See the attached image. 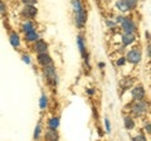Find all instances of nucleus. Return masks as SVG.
<instances>
[{
    "instance_id": "20e7f679",
    "label": "nucleus",
    "mask_w": 151,
    "mask_h": 141,
    "mask_svg": "<svg viewBox=\"0 0 151 141\" xmlns=\"http://www.w3.org/2000/svg\"><path fill=\"white\" fill-rule=\"evenodd\" d=\"M120 24H121L122 30L125 33H135L136 32V24L131 18H124Z\"/></svg>"
},
{
    "instance_id": "473e14b6",
    "label": "nucleus",
    "mask_w": 151,
    "mask_h": 141,
    "mask_svg": "<svg viewBox=\"0 0 151 141\" xmlns=\"http://www.w3.org/2000/svg\"><path fill=\"white\" fill-rule=\"evenodd\" d=\"M145 37H146V39H150V33H149V30L145 32Z\"/></svg>"
},
{
    "instance_id": "c756f323",
    "label": "nucleus",
    "mask_w": 151,
    "mask_h": 141,
    "mask_svg": "<svg viewBox=\"0 0 151 141\" xmlns=\"http://www.w3.org/2000/svg\"><path fill=\"white\" fill-rule=\"evenodd\" d=\"M106 24H107V27H110V28H115V27H116V22L106 20Z\"/></svg>"
},
{
    "instance_id": "5701e85b",
    "label": "nucleus",
    "mask_w": 151,
    "mask_h": 141,
    "mask_svg": "<svg viewBox=\"0 0 151 141\" xmlns=\"http://www.w3.org/2000/svg\"><path fill=\"white\" fill-rule=\"evenodd\" d=\"M105 129H106V132L107 134H110L111 132V122H110V120L107 119H105Z\"/></svg>"
},
{
    "instance_id": "f03ea898",
    "label": "nucleus",
    "mask_w": 151,
    "mask_h": 141,
    "mask_svg": "<svg viewBox=\"0 0 151 141\" xmlns=\"http://www.w3.org/2000/svg\"><path fill=\"white\" fill-rule=\"evenodd\" d=\"M44 76L47 78V82L52 86H57L58 83V77H57V70L53 64H48V65H44Z\"/></svg>"
},
{
    "instance_id": "39448f33",
    "label": "nucleus",
    "mask_w": 151,
    "mask_h": 141,
    "mask_svg": "<svg viewBox=\"0 0 151 141\" xmlns=\"http://www.w3.org/2000/svg\"><path fill=\"white\" fill-rule=\"evenodd\" d=\"M86 22H87V13L86 10H81L78 13H76V18H74V23H76V27L78 29H83L84 25H86Z\"/></svg>"
},
{
    "instance_id": "9d476101",
    "label": "nucleus",
    "mask_w": 151,
    "mask_h": 141,
    "mask_svg": "<svg viewBox=\"0 0 151 141\" xmlns=\"http://www.w3.org/2000/svg\"><path fill=\"white\" fill-rule=\"evenodd\" d=\"M135 39H136V37L134 33H124V35H122V44L127 47V45L134 43Z\"/></svg>"
},
{
    "instance_id": "c85d7f7f",
    "label": "nucleus",
    "mask_w": 151,
    "mask_h": 141,
    "mask_svg": "<svg viewBox=\"0 0 151 141\" xmlns=\"http://www.w3.org/2000/svg\"><path fill=\"white\" fill-rule=\"evenodd\" d=\"M23 60H24V63H27V64H30L32 63L29 55H23Z\"/></svg>"
},
{
    "instance_id": "ddd939ff",
    "label": "nucleus",
    "mask_w": 151,
    "mask_h": 141,
    "mask_svg": "<svg viewBox=\"0 0 151 141\" xmlns=\"http://www.w3.org/2000/svg\"><path fill=\"white\" fill-rule=\"evenodd\" d=\"M77 44H78V48H79V52H81L82 57H84V55L87 54V52H86V45H84V39H83L82 35L77 37Z\"/></svg>"
},
{
    "instance_id": "cd10ccee",
    "label": "nucleus",
    "mask_w": 151,
    "mask_h": 141,
    "mask_svg": "<svg viewBox=\"0 0 151 141\" xmlns=\"http://www.w3.org/2000/svg\"><path fill=\"white\" fill-rule=\"evenodd\" d=\"M126 63V58H124V57H121V58H119V60H117V65H124Z\"/></svg>"
},
{
    "instance_id": "bb28decb",
    "label": "nucleus",
    "mask_w": 151,
    "mask_h": 141,
    "mask_svg": "<svg viewBox=\"0 0 151 141\" xmlns=\"http://www.w3.org/2000/svg\"><path fill=\"white\" fill-rule=\"evenodd\" d=\"M134 140L136 141V140H139V141H145L146 140V136H144V135H136L135 137H134Z\"/></svg>"
},
{
    "instance_id": "6e6552de",
    "label": "nucleus",
    "mask_w": 151,
    "mask_h": 141,
    "mask_svg": "<svg viewBox=\"0 0 151 141\" xmlns=\"http://www.w3.org/2000/svg\"><path fill=\"white\" fill-rule=\"evenodd\" d=\"M22 14L25 18H29V19H32V18H34L37 14H38V9L34 5H25L24 9H23Z\"/></svg>"
},
{
    "instance_id": "412c9836",
    "label": "nucleus",
    "mask_w": 151,
    "mask_h": 141,
    "mask_svg": "<svg viewBox=\"0 0 151 141\" xmlns=\"http://www.w3.org/2000/svg\"><path fill=\"white\" fill-rule=\"evenodd\" d=\"M127 6H129L130 10H134V9H136V6H137V3L139 0H125Z\"/></svg>"
},
{
    "instance_id": "2f4dec72",
    "label": "nucleus",
    "mask_w": 151,
    "mask_h": 141,
    "mask_svg": "<svg viewBox=\"0 0 151 141\" xmlns=\"http://www.w3.org/2000/svg\"><path fill=\"white\" fill-rule=\"evenodd\" d=\"M122 19H124V17H117V18H116V23H121Z\"/></svg>"
},
{
    "instance_id": "9b49d317",
    "label": "nucleus",
    "mask_w": 151,
    "mask_h": 141,
    "mask_svg": "<svg viewBox=\"0 0 151 141\" xmlns=\"http://www.w3.org/2000/svg\"><path fill=\"white\" fill-rule=\"evenodd\" d=\"M45 139L47 140H58L59 135H58V132H57V129L48 127V130L45 131Z\"/></svg>"
},
{
    "instance_id": "a878e982",
    "label": "nucleus",
    "mask_w": 151,
    "mask_h": 141,
    "mask_svg": "<svg viewBox=\"0 0 151 141\" xmlns=\"http://www.w3.org/2000/svg\"><path fill=\"white\" fill-rule=\"evenodd\" d=\"M4 13H6V6L4 3L0 1V14H4Z\"/></svg>"
},
{
    "instance_id": "7c9ffc66",
    "label": "nucleus",
    "mask_w": 151,
    "mask_h": 141,
    "mask_svg": "<svg viewBox=\"0 0 151 141\" xmlns=\"http://www.w3.org/2000/svg\"><path fill=\"white\" fill-rule=\"evenodd\" d=\"M94 92H96V91H94V88H88V90H87V93H88L89 96L94 95Z\"/></svg>"
},
{
    "instance_id": "f3484780",
    "label": "nucleus",
    "mask_w": 151,
    "mask_h": 141,
    "mask_svg": "<svg viewBox=\"0 0 151 141\" xmlns=\"http://www.w3.org/2000/svg\"><path fill=\"white\" fill-rule=\"evenodd\" d=\"M72 6H73L74 13H78V12L83 10V5H82L81 0H72Z\"/></svg>"
},
{
    "instance_id": "1a4fd4ad",
    "label": "nucleus",
    "mask_w": 151,
    "mask_h": 141,
    "mask_svg": "<svg viewBox=\"0 0 151 141\" xmlns=\"http://www.w3.org/2000/svg\"><path fill=\"white\" fill-rule=\"evenodd\" d=\"M52 62H53V60H52V57L50 55L47 53H39L38 54V63L39 64H42L44 67V65H48V64H52Z\"/></svg>"
},
{
    "instance_id": "0eeeda50",
    "label": "nucleus",
    "mask_w": 151,
    "mask_h": 141,
    "mask_svg": "<svg viewBox=\"0 0 151 141\" xmlns=\"http://www.w3.org/2000/svg\"><path fill=\"white\" fill-rule=\"evenodd\" d=\"M34 50L37 52L38 54L39 53H45V52H48V44H47V42L43 40V39H38L34 42Z\"/></svg>"
},
{
    "instance_id": "2eb2a0df",
    "label": "nucleus",
    "mask_w": 151,
    "mask_h": 141,
    "mask_svg": "<svg viewBox=\"0 0 151 141\" xmlns=\"http://www.w3.org/2000/svg\"><path fill=\"white\" fill-rule=\"evenodd\" d=\"M124 124H125V127L126 130H134L135 129V120L130 116H126L124 119Z\"/></svg>"
},
{
    "instance_id": "dca6fc26",
    "label": "nucleus",
    "mask_w": 151,
    "mask_h": 141,
    "mask_svg": "<svg viewBox=\"0 0 151 141\" xmlns=\"http://www.w3.org/2000/svg\"><path fill=\"white\" fill-rule=\"evenodd\" d=\"M116 6H117V9H119L120 12H122V13H126V12L130 10L125 0H119V1L116 3Z\"/></svg>"
},
{
    "instance_id": "f8f14e48",
    "label": "nucleus",
    "mask_w": 151,
    "mask_h": 141,
    "mask_svg": "<svg viewBox=\"0 0 151 141\" xmlns=\"http://www.w3.org/2000/svg\"><path fill=\"white\" fill-rule=\"evenodd\" d=\"M9 40H10V44L14 47V48L20 47V38H19V35L17 34L15 32H13L10 34V37H9Z\"/></svg>"
},
{
    "instance_id": "423d86ee",
    "label": "nucleus",
    "mask_w": 151,
    "mask_h": 141,
    "mask_svg": "<svg viewBox=\"0 0 151 141\" xmlns=\"http://www.w3.org/2000/svg\"><path fill=\"white\" fill-rule=\"evenodd\" d=\"M145 96H146V92H145V88L142 86L134 87V90H132V97H134L135 101L145 100Z\"/></svg>"
},
{
    "instance_id": "aec40b11",
    "label": "nucleus",
    "mask_w": 151,
    "mask_h": 141,
    "mask_svg": "<svg viewBox=\"0 0 151 141\" xmlns=\"http://www.w3.org/2000/svg\"><path fill=\"white\" fill-rule=\"evenodd\" d=\"M33 29H34V24H33L32 22H25L24 24L22 25V30L24 32V33L30 32V30H33Z\"/></svg>"
},
{
    "instance_id": "b1692460",
    "label": "nucleus",
    "mask_w": 151,
    "mask_h": 141,
    "mask_svg": "<svg viewBox=\"0 0 151 141\" xmlns=\"http://www.w3.org/2000/svg\"><path fill=\"white\" fill-rule=\"evenodd\" d=\"M22 3L24 4V5H35L37 0H22Z\"/></svg>"
},
{
    "instance_id": "f257e3e1",
    "label": "nucleus",
    "mask_w": 151,
    "mask_h": 141,
    "mask_svg": "<svg viewBox=\"0 0 151 141\" xmlns=\"http://www.w3.org/2000/svg\"><path fill=\"white\" fill-rule=\"evenodd\" d=\"M149 111V103L141 100V101H135V103H132L131 106V112L135 116H142Z\"/></svg>"
},
{
    "instance_id": "6ab92c4d",
    "label": "nucleus",
    "mask_w": 151,
    "mask_h": 141,
    "mask_svg": "<svg viewBox=\"0 0 151 141\" xmlns=\"http://www.w3.org/2000/svg\"><path fill=\"white\" fill-rule=\"evenodd\" d=\"M39 107H40V110H45L47 107H48V97L45 95H42L40 100H39Z\"/></svg>"
},
{
    "instance_id": "4be33fe9",
    "label": "nucleus",
    "mask_w": 151,
    "mask_h": 141,
    "mask_svg": "<svg viewBox=\"0 0 151 141\" xmlns=\"http://www.w3.org/2000/svg\"><path fill=\"white\" fill-rule=\"evenodd\" d=\"M40 135H42V127H40V124H38L35 130H34V135H33V137H34V140H38L40 137Z\"/></svg>"
},
{
    "instance_id": "4468645a",
    "label": "nucleus",
    "mask_w": 151,
    "mask_h": 141,
    "mask_svg": "<svg viewBox=\"0 0 151 141\" xmlns=\"http://www.w3.org/2000/svg\"><path fill=\"white\" fill-rule=\"evenodd\" d=\"M24 34H25L27 42H35V40L39 39V34H38L34 29L30 30V32H27V33H24Z\"/></svg>"
},
{
    "instance_id": "7ed1b4c3",
    "label": "nucleus",
    "mask_w": 151,
    "mask_h": 141,
    "mask_svg": "<svg viewBox=\"0 0 151 141\" xmlns=\"http://www.w3.org/2000/svg\"><path fill=\"white\" fill-rule=\"evenodd\" d=\"M126 60L129 63H131V64L140 63V60H141V50L137 49V48H134V49L129 50V53H127V55H126Z\"/></svg>"
},
{
    "instance_id": "72a5a7b5",
    "label": "nucleus",
    "mask_w": 151,
    "mask_h": 141,
    "mask_svg": "<svg viewBox=\"0 0 151 141\" xmlns=\"http://www.w3.org/2000/svg\"><path fill=\"white\" fill-rule=\"evenodd\" d=\"M105 63H103V62H100V63H98V67H100V68H105Z\"/></svg>"
},
{
    "instance_id": "393cba45",
    "label": "nucleus",
    "mask_w": 151,
    "mask_h": 141,
    "mask_svg": "<svg viewBox=\"0 0 151 141\" xmlns=\"http://www.w3.org/2000/svg\"><path fill=\"white\" fill-rule=\"evenodd\" d=\"M145 131L150 135V132H151V124H150V121H147V122L145 124Z\"/></svg>"
},
{
    "instance_id": "f704fd0d",
    "label": "nucleus",
    "mask_w": 151,
    "mask_h": 141,
    "mask_svg": "<svg viewBox=\"0 0 151 141\" xmlns=\"http://www.w3.org/2000/svg\"><path fill=\"white\" fill-rule=\"evenodd\" d=\"M147 57L150 58V45H147Z\"/></svg>"
},
{
    "instance_id": "a211bd4d",
    "label": "nucleus",
    "mask_w": 151,
    "mask_h": 141,
    "mask_svg": "<svg viewBox=\"0 0 151 141\" xmlns=\"http://www.w3.org/2000/svg\"><path fill=\"white\" fill-rule=\"evenodd\" d=\"M58 126H59V119H58V117H52V119H49L48 127H50V129H58Z\"/></svg>"
}]
</instances>
